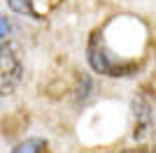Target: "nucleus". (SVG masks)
<instances>
[{"instance_id": "2", "label": "nucleus", "mask_w": 156, "mask_h": 153, "mask_svg": "<svg viewBox=\"0 0 156 153\" xmlns=\"http://www.w3.org/2000/svg\"><path fill=\"white\" fill-rule=\"evenodd\" d=\"M23 81V51L16 42L7 39L0 44V97L14 95Z\"/></svg>"}, {"instance_id": "4", "label": "nucleus", "mask_w": 156, "mask_h": 153, "mask_svg": "<svg viewBox=\"0 0 156 153\" xmlns=\"http://www.w3.org/2000/svg\"><path fill=\"white\" fill-rule=\"evenodd\" d=\"M9 153H49V144L42 137H28V139L19 141Z\"/></svg>"}, {"instance_id": "1", "label": "nucleus", "mask_w": 156, "mask_h": 153, "mask_svg": "<svg viewBox=\"0 0 156 153\" xmlns=\"http://www.w3.org/2000/svg\"><path fill=\"white\" fill-rule=\"evenodd\" d=\"M86 60H89V65H91V70L96 74L112 76V79H126V76H133L140 70V63L119 58L114 51L107 49L100 30L93 32L89 44H86Z\"/></svg>"}, {"instance_id": "3", "label": "nucleus", "mask_w": 156, "mask_h": 153, "mask_svg": "<svg viewBox=\"0 0 156 153\" xmlns=\"http://www.w3.org/2000/svg\"><path fill=\"white\" fill-rule=\"evenodd\" d=\"M130 114H133V137L137 141L147 139L154 132V109L144 93H137L130 100Z\"/></svg>"}, {"instance_id": "5", "label": "nucleus", "mask_w": 156, "mask_h": 153, "mask_svg": "<svg viewBox=\"0 0 156 153\" xmlns=\"http://www.w3.org/2000/svg\"><path fill=\"white\" fill-rule=\"evenodd\" d=\"M7 7L12 9L14 14H21V16H35L40 19L35 9H33V0H7Z\"/></svg>"}, {"instance_id": "6", "label": "nucleus", "mask_w": 156, "mask_h": 153, "mask_svg": "<svg viewBox=\"0 0 156 153\" xmlns=\"http://www.w3.org/2000/svg\"><path fill=\"white\" fill-rule=\"evenodd\" d=\"M9 32H12V28H9V21L0 14V44L2 42H7V37H9Z\"/></svg>"}, {"instance_id": "7", "label": "nucleus", "mask_w": 156, "mask_h": 153, "mask_svg": "<svg viewBox=\"0 0 156 153\" xmlns=\"http://www.w3.org/2000/svg\"><path fill=\"white\" fill-rule=\"evenodd\" d=\"M119 153H156V148H147V146H140V148H124Z\"/></svg>"}]
</instances>
